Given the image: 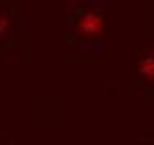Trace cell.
Masks as SVG:
<instances>
[{
    "mask_svg": "<svg viewBox=\"0 0 154 145\" xmlns=\"http://www.w3.org/2000/svg\"><path fill=\"white\" fill-rule=\"evenodd\" d=\"M100 31H103V18H100V14H96V11L83 14V18L78 20V34L94 38V36H98Z\"/></svg>",
    "mask_w": 154,
    "mask_h": 145,
    "instance_id": "obj_1",
    "label": "cell"
},
{
    "mask_svg": "<svg viewBox=\"0 0 154 145\" xmlns=\"http://www.w3.org/2000/svg\"><path fill=\"white\" fill-rule=\"evenodd\" d=\"M139 72H141V76H143V78L154 80V54H150V56H145V58L141 60Z\"/></svg>",
    "mask_w": 154,
    "mask_h": 145,
    "instance_id": "obj_2",
    "label": "cell"
}]
</instances>
